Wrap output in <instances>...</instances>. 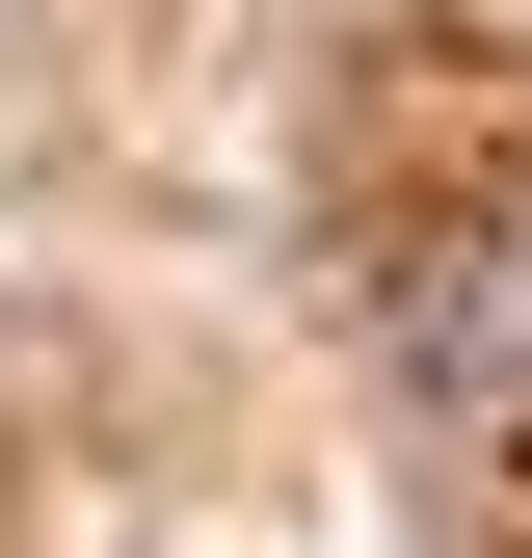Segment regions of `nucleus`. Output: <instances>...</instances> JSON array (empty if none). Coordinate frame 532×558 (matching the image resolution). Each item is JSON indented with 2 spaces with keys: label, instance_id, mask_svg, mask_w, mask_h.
Wrapping results in <instances>:
<instances>
[{
  "label": "nucleus",
  "instance_id": "1",
  "mask_svg": "<svg viewBox=\"0 0 532 558\" xmlns=\"http://www.w3.org/2000/svg\"><path fill=\"white\" fill-rule=\"evenodd\" d=\"M399 373H426L452 426H532V214H506V240H426V266H399Z\"/></svg>",
  "mask_w": 532,
  "mask_h": 558
}]
</instances>
